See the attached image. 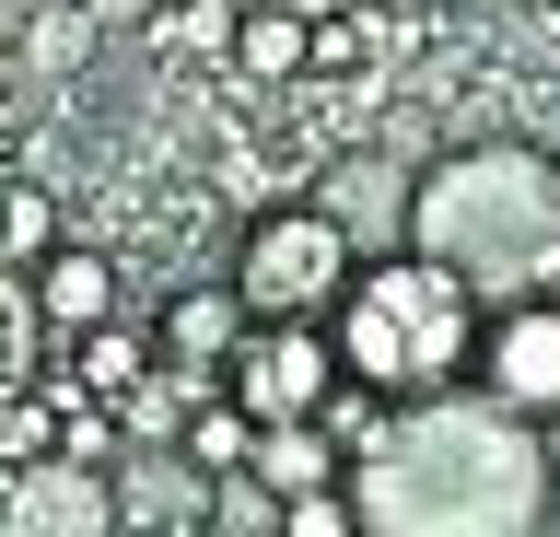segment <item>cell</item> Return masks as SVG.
<instances>
[{
  "label": "cell",
  "mask_w": 560,
  "mask_h": 537,
  "mask_svg": "<svg viewBox=\"0 0 560 537\" xmlns=\"http://www.w3.org/2000/svg\"><path fill=\"white\" fill-rule=\"evenodd\" d=\"M210 537H280V491L245 467V479H210Z\"/></svg>",
  "instance_id": "cell-17"
},
{
  "label": "cell",
  "mask_w": 560,
  "mask_h": 537,
  "mask_svg": "<svg viewBox=\"0 0 560 537\" xmlns=\"http://www.w3.org/2000/svg\"><path fill=\"white\" fill-rule=\"evenodd\" d=\"M280 537H362L350 479H327V491H304V502H280Z\"/></svg>",
  "instance_id": "cell-18"
},
{
  "label": "cell",
  "mask_w": 560,
  "mask_h": 537,
  "mask_svg": "<svg viewBox=\"0 0 560 537\" xmlns=\"http://www.w3.org/2000/svg\"><path fill=\"white\" fill-rule=\"evenodd\" d=\"M479 397H502L514 421L549 432L560 421V292H514V304H490L479 327V374H467Z\"/></svg>",
  "instance_id": "cell-5"
},
{
  "label": "cell",
  "mask_w": 560,
  "mask_h": 537,
  "mask_svg": "<svg viewBox=\"0 0 560 537\" xmlns=\"http://www.w3.org/2000/svg\"><path fill=\"white\" fill-rule=\"evenodd\" d=\"M479 327H490L479 292L455 281V269H432L420 246H397V257H362V281L339 292L327 339H339V362L362 374V386H385V397H444V386L479 374Z\"/></svg>",
  "instance_id": "cell-3"
},
{
  "label": "cell",
  "mask_w": 560,
  "mask_h": 537,
  "mask_svg": "<svg viewBox=\"0 0 560 537\" xmlns=\"http://www.w3.org/2000/svg\"><path fill=\"white\" fill-rule=\"evenodd\" d=\"M409 246L432 269H455L479 304L549 292V269H560V152H537V141L432 152L420 164V199H409Z\"/></svg>",
  "instance_id": "cell-2"
},
{
  "label": "cell",
  "mask_w": 560,
  "mask_h": 537,
  "mask_svg": "<svg viewBox=\"0 0 560 537\" xmlns=\"http://www.w3.org/2000/svg\"><path fill=\"white\" fill-rule=\"evenodd\" d=\"M409 199H420V164H385V152H339V164L315 176V211L339 222L362 257L409 246Z\"/></svg>",
  "instance_id": "cell-8"
},
{
  "label": "cell",
  "mask_w": 560,
  "mask_h": 537,
  "mask_svg": "<svg viewBox=\"0 0 560 537\" xmlns=\"http://www.w3.org/2000/svg\"><path fill=\"white\" fill-rule=\"evenodd\" d=\"M70 234H59V199H47V187H12V199H0V257H59Z\"/></svg>",
  "instance_id": "cell-16"
},
{
  "label": "cell",
  "mask_w": 560,
  "mask_h": 537,
  "mask_svg": "<svg viewBox=\"0 0 560 537\" xmlns=\"http://www.w3.org/2000/svg\"><path fill=\"white\" fill-rule=\"evenodd\" d=\"M257 432H269V421H257L234 386H222V397H199V421H187V456H199L210 479H245V467H257Z\"/></svg>",
  "instance_id": "cell-15"
},
{
  "label": "cell",
  "mask_w": 560,
  "mask_h": 537,
  "mask_svg": "<svg viewBox=\"0 0 560 537\" xmlns=\"http://www.w3.org/2000/svg\"><path fill=\"white\" fill-rule=\"evenodd\" d=\"M59 362H70V374H82V386L105 397V409H117V397H129V386H140V374H152L164 351H152V327H82V339H59Z\"/></svg>",
  "instance_id": "cell-14"
},
{
  "label": "cell",
  "mask_w": 560,
  "mask_h": 537,
  "mask_svg": "<svg viewBox=\"0 0 560 537\" xmlns=\"http://www.w3.org/2000/svg\"><path fill=\"white\" fill-rule=\"evenodd\" d=\"M234 71L245 82H304L315 71V12H304V0H257V12H234Z\"/></svg>",
  "instance_id": "cell-12"
},
{
  "label": "cell",
  "mask_w": 560,
  "mask_h": 537,
  "mask_svg": "<svg viewBox=\"0 0 560 537\" xmlns=\"http://www.w3.org/2000/svg\"><path fill=\"white\" fill-rule=\"evenodd\" d=\"M0 537H129V514H117V467H82V456L12 467V491H0Z\"/></svg>",
  "instance_id": "cell-7"
},
{
  "label": "cell",
  "mask_w": 560,
  "mask_h": 537,
  "mask_svg": "<svg viewBox=\"0 0 560 537\" xmlns=\"http://www.w3.org/2000/svg\"><path fill=\"white\" fill-rule=\"evenodd\" d=\"M94 36H105V24L82 12V0H70V12H47V24H35V59H47V71H70V59H82Z\"/></svg>",
  "instance_id": "cell-19"
},
{
  "label": "cell",
  "mask_w": 560,
  "mask_h": 537,
  "mask_svg": "<svg viewBox=\"0 0 560 537\" xmlns=\"http://www.w3.org/2000/svg\"><path fill=\"white\" fill-rule=\"evenodd\" d=\"M350 281H362V246H350L339 222L315 211V199L269 211V222L234 246V292L257 304V316H339V292H350Z\"/></svg>",
  "instance_id": "cell-4"
},
{
  "label": "cell",
  "mask_w": 560,
  "mask_h": 537,
  "mask_svg": "<svg viewBox=\"0 0 560 537\" xmlns=\"http://www.w3.org/2000/svg\"><path fill=\"white\" fill-rule=\"evenodd\" d=\"M339 374L350 362H339V339H327V316H257V339L234 351V397L257 421H315Z\"/></svg>",
  "instance_id": "cell-6"
},
{
  "label": "cell",
  "mask_w": 560,
  "mask_h": 537,
  "mask_svg": "<svg viewBox=\"0 0 560 537\" xmlns=\"http://www.w3.org/2000/svg\"><path fill=\"white\" fill-rule=\"evenodd\" d=\"M35 316L59 327V339H82V327H117V257H105V246L35 257Z\"/></svg>",
  "instance_id": "cell-11"
},
{
  "label": "cell",
  "mask_w": 560,
  "mask_h": 537,
  "mask_svg": "<svg viewBox=\"0 0 560 537\" xmlns=\"http://www.w3.org/2000/svg\"><path fill=\"white\" fill-rule=\"evenodd\" d=\"M350 502H362V537H537L549 444L479 386L397 397L385 432L350 456Z\"/></svg>",
  "instance_id": "cell-1"
},
{
  "label": "cell",
  "mask_w": 560,
  "mask_h": 537,
  "mask_svg": "<svg viewBox=\"0 0 560 537\" xmlns=\"http://www.w3.org/2000/svg\"><path fill=\"white\" fill-rule=\"evenodd\" d=\"M82 12H94L105 36H140V24H152V12H164V0H82Z\"/></svg>",
  "instance_id": "cell-21"
},
{
  "label": "cell",
  "mask_w": 560,
  "mask_h": 537,
  "mask_svg": "<svg viewBox=\"0 0 560 537\" xmlns=\"http://www.w3.org/2000/svg\"><path fill=\"white\" fill-rule=\"evenodd\" d=\"M117 514H129V537H199L210 526V467L187 444H129L117 456Z\"/></svg>",
  "instance_id": "cell-9"
},
{
  "label": "cell",
  "mask_w": 560,
  "mask_h": 537,
  "mask_svg": "<svg viewBox=\"0 0 560 537\" xmlns=\"http://www.w3.org/2000/svg\"><path fill=\"white\" fill-rule=\"evenodd\" d=\"M350 59H362V24H327L315 12V71H350Z\"/></svg>",
  "instance_id": "cell-20"
},
{
  "label": "cell",
  "mask_w": 560,
  "mask_h": 537,
  "mask_svg": "<svg viewBox=\"0 0 560 537\" xmlns=\"http://www.w3.org/2000/svg\"><path fill=\"white\" fill-rule=\"evenodd\" d=\"M245 339H257V304H245L234 281H222V292H175L164 316H152V351H164L175 374H210V386H234Z\"/></svg>",
  "instance_id": "cell-10"
},
{
  "label": "cell",
  "mask_w": 560,
  "mask_h": 537,
  "mask_svg": "<svg viewBox=\"0 0 560 537\" xmlns=\"http://www.w3.org/2000/svg\"><path fill=\"white\" fill-rule=\"evenodd\" d=\"M257 479H269L280 502H304V491H327V479H350V444L327 421H269L257 432Z\"/></svg>",
  "instance_id": "cell-13"
}]
</instances>
